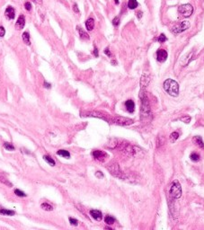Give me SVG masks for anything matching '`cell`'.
Listing matches in <instances>:
<instances>
[{
    "label": "cell",
    "instance_id": "6",
    "mask_svg": "<svg viewBox=\"0 0 204 230\" xmlns=\"http://www.w3.org/2000/svg\"><path fill=\"white\" fill-rule=\"evenodd\" d=\"M190 27V22L189 21H182L180 24H175L172 27V32L174 34H178L182 32H184Z\"/></svg>",
    "mask_w": 204,
    "mask_h": 230
},
{
    "label": "cell",
    "instance_id": "3",
    "mask_svg": "<svg viewBox=\"0 0 204 230\" xmlns=\"http://www.w3.org/2000/svg\"><path fill=\"white\" fill-rule=\"evenodd\" d=\"M139 97L142 100V106H141V119L143 120L145 118H147L148 116H151V112H150V106H149V102L147 96L145 95H139Z\"/></svg>",
    "mask_w": 204,
    "mask_h": 230
},
{
    "label": "cell",
    "instance_id": "28",
    "mask_svg": "<svg viewBox=\"0 0 204 230\" xmlns=\"http://www.w3.org/2000/svg\"><path fill=\"white\" fill-rule=\"evenodd\" d=\"M4 147L7 151H13V150L15 149V147H13L11 143H8V142H5V143H4Z\"/></svg>",
    "mask_w": 204,
    "mask_h": 230
},
{
    "label": "cell",
    "instance_id": "44",
    "mask_svg": "<svg viewBox=\"0 0 204 230\" xmlns=\"http://www.w3.org/2000/svg\"><path fill=\"white\" fill-rule=\"evenodd\" d=\"M141 16H142V12H139L138 13V17L139 18H141Z\"/></svg>",
    "mask_w": 204,
    "mask_h": 230
},
{
    "label": "cell",
    "instance_id": "38",
    "mask_svg": "<svg viewBox=\"0 0 204 230\" xmlns=\"http://www.w3.org/2000/svg\"><path fill=\"white\" fill-rule=\"evenodd\" d=\"M73 10H74L75 13H79V9H78V6H77V4H74V5H73Z\"/></svg>",
    "mask_w": 204,
    "mask_h": 230
},
{
    "label": "cell",
    "instance_id": "15",
    "mask_svg": "<svg viewBox=\"0 0 204 230\" xmlns=\"http://www.w3.org/2000/svg\"><path fill=\"white\" fill-rule=\"evenodd\" d=\"M150 77H149L148 75H147V74H144L143 76H142L141 79H140V85H141V87H146L148 84H149V81H150V79H149Z\"/></svg>",
    "mask_w": 204,
    "mask_h": 230
},
{
    "label": "cell",
    "instance_id": "17",
    "mask_svg": "<svg viewBox=\"0 0 204 230\" xmlns=\"http://www.w3.org/2000/svg\"><path fill=\"white\" fill-rule=\"evenodd\" d=\"M86 27L87 31H92L94 27V20L93 18H88L86 21Z\"/></svg>",
    "mask_w": 204,
    "mask_h": 230
},
{
    "label": "cell",
    "instance_id": "11",
    "mask_svg": "<svg viewBox=\"0 0 204 230\" xmlns=\"http://www.w3.org/2000/svg\"><path fill=\"white\" fill-rule=\"evenodd\" d=\"M24 24H25V18H24V15H21L18 19H17V21L15 23V29L16 30H22L24 29Z\"/></svg>",
    "mask_w": 204,
    "mask_h": 230
},
{
    "label": "cell",
    "instance_id": "29",
    "mask_svg": "<svg viewBox=\"0 0 204 230\" xmlns=\"http://www.w3.org/2000/svg\"><path fill=\"white\" fill-rule=\"evenodd\" d=\"M190 158L194 162H198L200 160V155L197 154V153H193V154H191V155H190Z\"/></svg>",
    "mask_w": 204,
    "mask_h": 230
},
{
    "label": "cell",
    "instance_id": "18",
    "mask_svg": "<svg viewBox=\"0 0 204 230\" xmlns=\"http://www.w3.org/2000/svg\"><path fill=\"white\" fill-rule=\"evenodd\" d=\"M77 31L79 32V36H80L81 39H82V40H89V35H88L87 33L82 28H81V27L77 26Z\"/></svg>",
    "mask_w": 204,
    "mask_h": 230
},
{
    "label": "cell",
    "instance_id": "1",
    "mask_svg": "<svg viewBox=\"0 0 204 230\" xmlns=\"http://www.w3.org/2000/svg\"><path fill=\"white\" fill-rule=\"evenodd\" d=\"M164 89L165 91L171 96H177L179 93V85L176 81L173 80V79H166L164 82Z\"/></svg>",
    "mask_w": 204,
    "mask_h": 230
},
{
    "label": "cell",
    "instance_id": "5",
    "mask_svg": "<svg viewBox=\"0 0 204 230\" xmlns=\"http://www.w3.org/2000/svg\"><path fill=\"white\" fill-rule=\"evenodd\" d=\"M179 13L183 17H190L193 13V6L191 4H184L178 7Z\"/></svg>",
    "mask_w": 204,
    "mask_h": 230
},
{
    "label": "cell",
    "instance_id": "21",
    "mask_svg": "<svg viewBox=\"0 0 204 230\" xmlns=\"http://www.w3.org/2000/svg\"><path fill=\"white\" fill-rule=\"evenodd\" d=\"M57 154L59 155H60V157H63L65 158H69L70 157V154L69 151H67V150H64V149H60L57 152Z\"/></svg>",
    "mask_w": 204,
    "mask_h": 230
},
{
    "label": "cell",
    "instance_id": "20",
    "mask_svg": "<svg viewBox=\"0 0 204 230\" xmlns=\"http://www.w3.org/2000/svg\"><path fill=\"white\" fill-rule=\"evenodd\" d=\"M23 40H24V42L26 44V45H30L31 44V42H30V34H29V32H24L23 33Z\"/></svg>",
    "mask_w": 204,
    "mask_h": 230
},
{
    "label": "cell",
    "instance_id": "10",
    "mask_svg": "<svg viewBox=\"0 0 204 230\" xmlns=\"http://www.w3.org/2000/svg\"><path fill=\"white\" fill-rule=\"evenodd\" d=\"M156 59L159 62H164L167 59V52L165 50H158L156 52Z\"/></svg>",
    "mask_w": 204,
    "mask_h": 230
},
{
    "label": "cell",
    "instance_id": "45",
    "mask_svg": "<svg viewBox=\"0 0 204 230\" xmlns=\"http://www.w3.org/2000/svg\"><path fill=\"white\" fill-rule=\"evenodd\" d=\"M114 2L116 5H119V0H114Z\"/></svg>",
    "mask_w": 204,
    "mask_h": 230
},
{
    "label": "cell",
    "instance_id": "12",
    "mask_svg": "<svg viewBox=\"0 0 204 230\" xmlns=\"http://www.w3.org/2000/svg\"><path fill=\"white\" fill-rule=\"evenodd\" d=\"M5 15L7 17L8 19H10V20H12V19H13L15 18V9H13L12 6H7V8L5 9Z\"/></svg>",
    "mask_w": 204,
    "mask_h": 230
},
{
    "label": "cell",
    "instance_id": "22",
    "mask_svg": "<svg viewBox=\"0 0 204 230\" xmlns=\"http://www.w3.org/2000/svg\"><path fill=\"white\" fill-rule=\"evenodd\" d=\"M138 6L137 0H129L128 2V7L130 9H135Z\"/></svg>",
    "mask_w": 204,
    "mask_h": 230
},
{
    "label": "cell",
    "instance_id": "33",
    "mask_svg": "<svg viewBox=\"0 0 204 230\" xmlns=\"http://www.w3.org/2000/svg\"><path fill=\"white\" fill-rule=\"evenodd\" d=\"M0 182H2L3 184H6V185H8V186H10V187H12V184L11 182H9L7 180H6L5 178H4V177H2V176H0Z\"/></svg>",
    "mask_w": 204,
    "mask_h": 230
},
{
    "label": "cell",
    "instance_id": "25",
    "mask_svg": "<svg viewBox=\"0 0 204 230\" xmlns=\"http://www.w3.org/2000/svg\"><path fill=\"white\" fill-rule=\"evenodd\" d=\"M104 221H105V223L107 225H112V224H114V222H115V219L113 217H112V216L108 215L104 218Z\"/></svg>",
    "mask_w": 204,
    "mask_h": 230
},
{
    "label": "cell",
    "instance_id": "2",
    "mask_svg": "<svg viewBox=\"0 0 204 230\" xmlns=\"http://www.w3.org/2000/svg\"><path fill=\"white\" fill-rule=\"evenodd\" d=\"M106 168L108 169V171L110 172V174L112 175H113V176L117 177V178H120V179H125L126 178L125 174H123V172L121 170V168H120V166H119V165L117 163L112 162V163H110L106 166Z\"/></svg>",
    "mask_w": 204,
    "mask_h": 230
},
{
    "label": "cell",
    "instance_id": "8",
    "mask_svg": "<svg viewBox=\"0 0 204 230\" xmlns=\"http://www.w3.org/2000/svg\"><path fill=\"white\" fill-rule=\"evenodd\" d=\"M84 116H91V117H96V118H100L104 120H106L108 122H110V120H109L105 115H104L103 113L101 112H86Z\"/></svg>",
    "mask_w": 204,
    "mask_h": 230
},
{
    "label": "cell",
    "instance_id": "19",
    "mask_svg": "<svg viewBox=\"0 0 204 230\" xmlns=\"http://www.w3.org/2000/svg\"><path fill=\"white\" fill-rule=\"evenodd\" d=\"M0 214L3 216H13L15 214V212L13 210H9V209H6V208H0Z\"/></svg>",
    "mask_w": 204,
    "mask_h": 230
},
{
    "label": "cell",
    "instance_id": "32",
    "mask_svg": "<svg viewBox=\"0 0 204 230\" xmlns=\"http://www.w3.org/2000/svg\"><path fill=\"white\" fill-rule=\"evenodd\" d=\"M112 24L115 27H117L120 24V17L119 16H116V17L113 18V20H112Z\"/></svg>",
    "mask_w": 204,
    "mask_h": 230
},
{
    "label": "cell",
    "instance_id": "37",
    "mask_svg": "<svg viewBox=\"0 0 204 230\" xmlns=\"http://www.w3.org/2000/svg\"><path fill=\"white\" fill-rule=\"evenodd\" d=\"M5 34V30L3 26H0V37H4Z\"/></svg>",
    "mask_w": 204,
    "mask_h": 230
},
{
    "label": "cell",
    "instance_id": "4",
    "mask_svg": "<svg viewBox=\"0 0 204 230\" xmlns=\"http://www.w3.org/2000/svg\"><path fill=\"white\" fill-rule=\"evenodd\" d=\"M169 195L173 199H178L182 196V188L178 181H174L169 189Z\"/></svg>",
    "mask_w": 204,
    "mask_h": 230
},
{
    "label": "cell",
    "instance_id": "14",
    "mask_svg": "<svg viewBox=\"0 0 204 230\" xmlns=\"http://www.w3.org/2000/svg\"><path fill=\"white\" fill-rule=\"evenodd\" d=\"M125 106L127 108V111L129 112H131V113H132L134 112V110H135V104H134V102H133L132 100H128V101H126Z\"/></svg>",
    "mask_w": 204,
    "mask_h": 230
},
{
    "label": "cell",
    "instance_id": "40",
    "mask_svg": "<svg viewBox=\"0 0 204 230\" xmlns=\"http://www.w3.org/2000/svg\"><path fill=\"white\" fill-rule=\"evenodd\" d=\"M104 53L106 54L107 56H109V57H112V54H111L110 50H109V48H106V49L104 50Z\"/></svg>",
    "mask_w": 204,
    "mask_h": 230
},
{
    "label": "cell",
    "instance_id": "34",
    "mask_svg": "<svg viewBox=\"0 0 204 230\" xmlns=\"http://www.w3.org/2000/svg\"><path fill=\"white\" fill-rule=\"evenodd\" d=\"M69 222L72 226H77L78 225V221L77 219H75L73 218H69Z\"/></svg>",
    "mask_w": 204,
    "mask_h": 230
},
{
    "label": "cell",
    "instance_id": "41",
    "mask_svg": "<svg viewBox=\"0 0 204 230\" xmlns=\"http://www.w3.org/2000/svg\"><path fill=\"white\" fill-rule=\"evenodd\" d=\"M32 1L38 4V5H40V4H42V0H32Z\"/></svg>",
    "mask_w": 204,
    "mask_h": 230
},
{
    "label": "cell",
    "instance_id": "24",
    "mask_svg": "<svg viewBox=\"0 0 204 230\" xmlns=\"http://www.w3.org/2000/svg\"><path fill=\"white\" fill-rule=\"evenodd\" d=\"M40 208H42L43 210H46V211H52L53 210V207L51 205H50L49 203H47V202H44V203L40 205Z\"/></svg>",
    "mask_w": 204,
    "mask_h": 230
},
{
    "label": "cell",
    "instance_id": "35",
    "mask_svg": "<svg viewBox=\"0 0 204 230\" xmlns=\"http://www.w3.org/2000/svg\"><path fill=\"white\" fill-rule=\"evenodd\" d=\"M24 7L27 11H31L32 10V4L30 2H26L24 4Z\"/></svg>",
    "mask_w": 204,
    "mask_h": 230
},
{
    "label": "cell",
    "instance_id": "9",
    "mask_svg": "<svg viewBox=\"0 0 204 230\" xmlns=\"http://www.w3.org/2000/svg\"><path fill=\"white\" fill-rule=\"evenodd\" d=\"M92 155L96 160L101 161V162H103L104 160V158L107 157L106 153H104V151H102V150H94Z\"/></svg>",
    "mask_w": 204,
    "mask_h": 230
},
{
    "label": "cell",
    "instance_id": "36",
    "mask_svg": "<svg viewBox=\"0 0 204 230\" xmlns=\"http://www.w3.org/2000/svg\"><path fill=\"white\" fill-rule=\"evenodd\" d=\"M180 120H182V121H184L185 123H189L190 120H191V117H190V116H187V115H186V116H184V117L181 118Z\"/></svg>",
    "mask_w": 204,
    "mask_h": 230
},
{
    "label": "cell",
    "instance_id": "26",
    "mask_svg": "<svg viewBox=\"0 0 204 230\" xmlns=\"http://www.w3.org/2000/svg\"><path fill=\"white\" fill-rule=\"evenodd\" d=\"M178 138H179V133L178 132H173L169 137L170 141H171L172 143H174V142L178 139Z\"/></svg>",
    "mask_w": 204,
    "mask_h": 230
},
{
    "label": "cell",
    "instance_id": "30",
    "mask_svg": "<svg viewBox=\"0 0 204 230\" xmlns=\"http://www.w3.org/2000/svg\"><path fill=\"white\" fill-rule=\"evenodd\" d=\"M166 40H167V38H166V36L164 34V33L160 34L159 37H158V40L159 42H161V43H164L165 42H166Z\"/></svg>",
    "mask_w": 204,
    "mask_h": 230
},
{
    "label": "cell",
    "instance_id": "23",
    "mask_svg": "<svg viewBox=\"0 0 204 230\" xmlns=\"http://www.w3.org/2000/svg\"><path fill=\"white\" fill-rule=\"evenodd\" d=\"M43 158H44V160H45L50 165H51V166H54V165H55V164H56V163H55V161H54V160L51 158V157H50V155H45L44 157H43Z\"/></svg>",
    "mask_w": 204,
    "mask_h": 230
},
{
    "label": "cell",
    "instance_id": "39",
    "mask_svg": "<svg viewBox=\"0 0 204 230\" xmlns=\"http://www.w3.org/2000/svg\"><path fill=\"white\" fill-rule=\"evenodd\" d=\"M96 177H98V178H104V174H103V173L100 172V171L96 172Z\"/></svg>",
    "mask_w": 204,
    "mask_h": 230
},
{
    "label": "cell",
    "instance_id": "43",
    "mask_svg": "<svg viewBox=\"0 0 204 230\" xmlns=\"http://www.w3.org/2000/svg\"><path fill=\"white\" fill-rule=\"evenodd\" d=\"M44 86L46 87V88H50V84H48L45 81V82H44Z\"/></svg>",
    "mask_w": 204,
    "mask_h": 230
},
{
    "label": "cell",
    "instance_id": "27",
    "mask_svg": "<svg viewBox=\"0 0 204 230\" xmlns=\"http://www.w3.org/2000/svg\"><path fill=\"white\" fill-rule=\"evenodd\" d=\"M166 142V139H165V137H161V136H158V139H156V147H159L160 146H163L165 144Z\"/></svg>",
    "mask_w": 204,
    "mask_h": 230
},
{
    "label": "cell",
    "instance_id": "13",
    "mask_svg": "<svg viewBox=\"0 0 204 230\" xmlns=\"http://www.w3.org/2000/svg\"><path fill=\"white\" fill-rule=\"evenodd\" d=\"M90 215L92 216L93 219H94L97 221H100L102 219H103L102 212L100 210H97V209H92V210H90Z\"/></svg>",
    "mask_w": 204,
    "mask_h": 230
},
{
    "label": "cell",
    "instance_id": "7",
    "mask_svg": "<svg viewBox=\"0 0 204 230\" xmlns=\"http://www.w3.org/2000/svg\"><path fill=\"white\" fill-rule=\"evenodd\" d=\"M112 122L120 125V126H128L133 123V120L131 119L125 118V117H114L112 120Z\"/></svg>",
    "mask_w": 204,
    "mask_h": 230
},
{
    "label": "cell",
    "instance_id": "16",
    "mask_svg": "<svg viewBox=\"0 0 204 230\" xmlns=\"http://www.w3.org/2000/svg\"><path fill=\"white\" fill-rule=\"evenodd\" d=\"M193 142L196 145V146H198L199 147L201 148H204V143H203V140L200 137V136H196L193 138Z\"/></svg>",
    "mask_w": 204,
    "mask_h": 230
},
{
    "label": "cell",
    "instance_id": "31",
    "mask_svg": "<svg viewBox=\"0 0 204 230\" xmlns=\"http://www.w3.org/2000/svg\"><path fill=\"white\" fill-rule=\"evenodd\" d=\"M15 194H16L18 197H26V194L24 192L18 190V189H15Z\"/></svg>",
    "mask_w": 204,
    "mask_h": 230
},
{
    "label": "cell",
    "instance_id": "42",
    "mask_svg": "<svg viewBox=\"0 0 204 230\" xmlns=\"http://www.w3.org/2000/svg\"><path fill=\"white\" fill-rule=\"evenodd\" d=\"M94 56L96 57H98V50H97V48L96 47H94Z\"/></svg>",
    "mask_w": 204,
    "mask_h": 230
}]
</instances>
